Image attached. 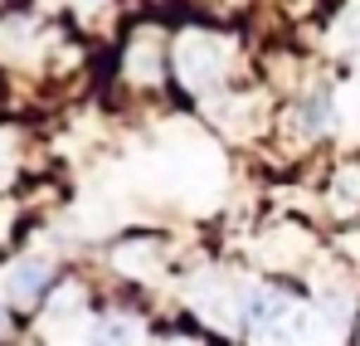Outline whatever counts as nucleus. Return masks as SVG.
Segmentation results:
<instances>
[{
  "label": "nucleus",
  "instance_id": "nucleus-1",
  "mask_svg": "<svg viewBox=\"0 0 360 346\" xmlns=\"http://www.w3.org/2000/svg\"><path fill=\"white\" fill-rule=\"evenodd\" d=\"M176 68L200 98H219V88L229 78V39L205 35V30L200 35H185L176 44Z\"/></svg>",
  "mask_w": 360,
  "mask_h": 346
},
{
  "label": "nucleus",
  "instance_id": "nucleus-2",
  "mask_svg": "<svg viewBox=\"0 0 360 346\" xmlns=\"http://www.w3.org/2000/svg\"><path fill=\"white\" fill-rule=\"evenodd\" d=\"M49 283H54V264L49 259H15L5 268V278H0V292H5V302L30 307V302H39L49 292Z\"/></svg>",
  "mask_w": 360,
  "mask_h": 346
},
{
  "label": "nucleus",
  "instance_id": "nucleus-3",
  "mask_svg": "<svg viewBox=\"0 0 360 346\" xmlns=\"http://www.w3.org/2000/svg\"><path fill=\"white\" fill-rule=\"evenodd\" d=\"M112 264H117L122 273H131V278H146V273H156V264H161V239H156V234L122 239L117 249H112Z\"/></svg>",
  "mask_w": 360,
  "mask_h": 346
},
{
  "label": "nucleus",
  "instance_id": "nucleus-4",
  "mask_svg": "<svg viewBox=\"0 0 360 346\" xmlns=\"http://www.w3.org/2000/svg\"><path fill=\"white\" fill-rule=\"evenodd\" d=\"M273 268H292L297 259H307L311 254V239H307V230H297V225H278V230L263 239V249H258Z\"/></svg>",
  "mask_w": 360,
  "mask_h": 346
},
{
  "label": "nucleus",
  "instance_id": "nucleus-5",
  "mask_svg": "<svg viewBox=\"0 0 360 346\" xmlns=\"http://www.w3.org/2000/svg\"><path fill=\"white\" fill-rule=\"evenodd\" d=\"M161 73H166L161 44L141 35V39H136V44L127 49V78H131V83H161Z\"/></svg>",
  "mask_w": 360,
  "mask_h": 346
},
{
  "label": "nucleus",
  "instance_id": "nucleus-6",
  "mask_svg": "<svg viewBox=\"0 0 360 346\" xmlns=\"http://www.w3.org/2000/svg\"><path fill=\"white\" fill-rule=\"evenodd\" d=\"M88 346H136V317H127V312H103V317H93Z\"/></svg>",
  "mask_w": 360,
  "mask_h": 346
},
{
  "label": "nucleus",
  "instance_id": "nucleus-7",
  "mask_svg": "<svg viewBox=\"0 0 360 346\" xmlns=\"http://www.w3.org/2000/svg\"><path fill=\"white\" fill-rule=\"evenodd\" d=\"M331 200L341 210H360V166H341L331 180Z\"/></svg>",
  "mask_w": 360,
  "mask_h": 346
},
{
  "label": "nucleus",
  "instance_id": "nucleus-8",
  "mask_svg": "<svg viewBox=\"0 0 360 346\" xmlns=\"http://www.w3.org/2000/svg\"><path fill=\"white\" fill-rule=\"evenodd\" d=\"M331 39H336L341 49H360V0H351V5L341 10V20H336Z\"/></svg>",
  "mask_w": 360,
  "mask_h": 346
},
{
  "label": "nucleus",
  "instance_id": "nucleus-9",
  "mask_svg": "<svg viewBox=\"0 0 360 346\" xmlns=\"http://www.w3.org/2000/svg\"><path fill=\"white\" fill-rule=\"evenodd\" d=\"M161 346H205V342H200V337H166Z\"/></svg>",
  "mask_w": 360,
  "mask_h": 346
},
{
  "label": "nucleus",
  "instance_id": "nucleus-10",
  "mask_svg": "<svg viewBox=\"0 0 360 346\" xmlns=\"http://www.w3.org/2000/svg\"><path fill=\"white\" fill-rule=\"evenodd\" d=\"M5 166H10V147H5V137H0V175H5Z\"/></svg>",
  "mask_w": 360,
  "mask_h": 346
}]
</instances>
